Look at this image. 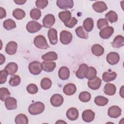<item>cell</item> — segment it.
<instances>
[{"label": "cell", "mask_w": 124, "mask_h": 124, "mask_svg": "<svg viewBox=\"0 0 124 124\" xmlns=\"http://www.w3.org/2000/svg\"><path fill=\"white\" fill-rule=\"evenodd\" d=\"M45 109L44 104L41 102H36L30 105L28 110L29 113L33 115H38L42 112Z\"/></svg>", "instance_id": "cell-1"}, {"label": "cell", "mask_w": 124, "mask_h": 124, "mask_svg": "<svg viewBox=\"0 0 124 124\" xmlns=\"http://www.w3.org/2000/svg\"><path fill=\"white\" fill-rule=\"evenodd\" d=\"M33 43L35 46L40 49H46L49 47L45 37L41 35L36 36L34 39Z\"/></svg>", "instance_id": "cell-2"}, {"label": "cell", "mask_w": 124, "mask_h": 124, "mask_svg": "<svg viewBox=\"0 0 124 124\" xmlns=\"http://www.w3.org/2000/svg\"><path fill=\"white\" fill-rule=\"evenodd\" d=\"M29 70L30 72L34 75H37L42 71L41 63L37 61H33L29 63Z\"/></svg>", "instance_id": "cell-3"}, {"label": "cell", "mask_w": 124, "mask_h": 124, "mask_svg": "<svg viewBox=\"0 0 124 124\" xmlns=\"http://www.w3.org/2000/svg\"><path fill=\"white\" fill-rule=\"evenodd\" d=\"M42 25L34 20L29 21L26 25L27 31L31 33H35L41 29Z\"/></svg>", "instance_id": "cell-4"}, {"label": "cell", "mask_w": 124, "mask_h": 124, "mask_svg": "<svg viewBox=\"0 0 124 124\" xmlns=\"http://www.w3.org/2000/svg\"><path fill=\"white\" fill-rule=\"evenodd\" d=\"M72 38V34L69 31L64 30L60 33V40L61 42L64 45H68L71 43Z\"/></svg>", "instance_id": "cell-5"}, {"label": "cell", "mask_w": 124, "mask_h": 124, "mask_svg": "<svg viewBox=\"0 0 124 124\" xmlns=\"http://www.w3.org/2000/svg\"><path fill=\"white\" fill-rule=\"evenodd\" d=\"M114 29L111 26H107L102 29L99 32L100 36L104 39H108L113 33Z\"/></svg>", "instance_id": "cell-6"}, {"label": "cell", "mask_w": 124, "mask_h": 124, "mask_svg": "<svg viewBox=\"0 0 124 124\" xmlns=\"http://www.w3.org/2000/svg\"><path fill=\"white\" fill-rule=\"evenodd\" d=\"M122 112V110L117 106H112L110 107L108 111V116L113 118H116L119 117Z\"/></svg>", "instance_id": "cell-7"}, {"label": "cell", "mask_w": 124, "mask_h": 124, "mask_svg": "<svg viewBox=\"0 0 124 124\" xmlns=\"http://www.w3.org/2000/svg\"><path fill=\"white\" fill-rule=\"evenodd\" d=\"M88 69V66L85 63H82L79 65L78 70L76 72V77L79 79H83L86 77Z\"/></svg>", "instance_id": "cell-8"}, {"label": "cell", "mask_w": 124, "mask_h": 124, "mask_svg": "<svg viewBox=\"0 0 124 124\" xmlns=\"http://www.w3.org/2000/svg\"><path fill=\"white\" fill-rule=\"evenodd\" d=\"M55 22L54 16L52 14L46 15L43 19V25L45 28H49L51 27Z\"/></svg>", "instance_id": "cell-9"}, {"label": "cell", "mask_w": 124, "mask_h": 124, "mask_svg": "<svg viewBox=\"0 0 124 124\" xmlns=\"http://www.w3.org/2000/svg\"><path fill=\"white\" fill-rule=\"evenodd\" d=\"M63 102V98L60 94H54L50 98L51 104L55 107L61 106Z\"/></svg>", "instance_id": "cell-10"}, {"label": "cell", "mask_w": 124, "mask_h": 124, "mask_svg": "<svg viewBox=\"0 0 124 124\" xmlns=\"http://www.w3.org/2000/svg\"><path fill=\"white\" fill-rule=\"evenodd\" d=\"M107 61L111 65H115L117 64L120 60V56L118 53L115 52L109 53L107 56Z\"/></svg>", "instance_id": "cell-11"}, {"label": "cell", "mask_w": 124, "mask_h": 124, "mask_svg": "<svg viewBox=\"0 0 124 124\" xmlns=\"http://www.w3.org/2000/svg\"><path fill=\"white\" fill-rule=\"evenodd\" d=\"M101 83V79L98 77H96L94 78L88 80V86L91 89L96 90L100 88Z\"/></svg>", "instance_id": "cell-12"}, {"label": "cell", "mask_w": 124, "mask_h": 124, "mask_svg": "<svg viewBox=\"0 0 124 124\" xmlns=\"http://www.w3.org/2000/svg\"><path fill=\"white\" fill-rule=\"evenodd\" d=\"M56 3L57 5L62 9H71L74 6V2L72 0H58Z\"/></svg>", "instance_id": "cell-13"}, {"label": "cell", "mask_w": 124, "mask_h": 124, "mask_svg": "<svg viewBox=\"0 0 124 124\" xmlns=\"http://www.w3.org/2000/svg\"><path fill=\"white\" fill-rule=\"evenodd\" d=\"M56 63L51 61H43L41 63V67L43 70L46 72L53 71L56 67Z\"/></svg>", "instance_id": "cell-14"}, {"label": "cell", "mask_w": 124, "mask_h": 124, "mask_svg": "<svg viewBox=\"0 0 124 124\" xmlns=\"http://www.w3.org/2000/svg\"><path fill=\"white\" fill-rule=\"evenodd\" d=\"M95 117L94 112L91 109L85 110L82 114V118L84 122L89 123L93 121Z\"/></svg>", "instance_id": "cell-15"}, {"label": "cell", "mask_w": 124, "mask_h": 124, "mask_svg": "<svg viewBox=\"0 0 124 124\" xmlns=\"http://www.w3.org/2000/svg\"><path fill=\"white\" fill-rule=\"evenodd\" d=\"M93 8L97 13H102L108 9L106 4L102 1H97L93 4Z\"/></svg>", "instance_id": "cell-16"}, {"label": "cell", "mask_w": 124, "mask_h": 124, "mask_svg": "<svg viewBox=\"0 0 124 124\" xmlns=\"http://www.w3.org/2000/svg\"><path fill=\"white\" fill-rule=\"evenodd\" d=\"M48 37L51 44L54 45L58 42L57 31L54 28H50L48 31Z\"/></svg>", "instance_id": "cell-17"}, {"label": "cell", "mask_w": 124, "mask_h": 124, "mask_svg": "<svg viewBox=\"0 0 124 124\" xmlns=\"http://www.w3.org/2000/svg\"><path fill=\"white\" fill-rule=\"evenodd\" d=\"M17 49V43L14 41H10L6 45L5 51L9 55H14L16 53Z\"/></svg>", "instance_id": "cell-18"}, {"label": "cell", "mask_w": 124, "mask_h": 124, "mask_svg": "<svg viewBox=\"0 0 124 124\" xmlns=\"http://www.w3.org/2000/svg\"><path fill=\"white\" fill-rule=\"evenodd\" d=\"M5 105L8 110L15 109L17 108L16 100L12 97H9L5 100Z\"/></svg>", "instance_id": "cell-19"}, {"label": "cell", "mask_w": 124, "mask_h": 124, "mask_svg": "<svg viewBox=\"0 0 124 124\" xmlns=\"http://www.w3.org/2000/svg\"><path fill=\"white\" fill-rule=\"evenodd\" d=\"M78 111L75 108H69L66 112V116L67 118L71 121H75L77 120L78 117Z\"/></svg>", "instance_id": "cell-20"}, {"label": "cell", "mask_w": 124, "mask_h": 124, "mask_svg": "<svg viewBox=\"0 0 124 124\" xmlns=\"http://www.w3.org/2000/svg\"><path fill=\"white\" fill-rule=\"evenodd\" d=\"M77 90L76 86L73 83H68L66 84L63 88V92L67 95H72L74 94Z\"/></svg>", "instance_id": "cell-21"}, {"label": "cell", "mask_w": 124, "mask_h": 124, "mask_svg": "<svg viewBox=\"0 0 124 124\" xmlns=\"http://www.w3.org/2000/svg\"><path fill=\"white\" fill-rule=\"evenodd\" d=\"M18 69L17 64L14 62H11L8 63L5 66L4 70L8 73V75H13L17 71Z\"/></svg>", "instance_id": "cell-22"}, {"label": "cell", "mask_w": 124, "mask_h": 124, "mask_svg": "<svg viewBox=\"0 0 124 124\" xmlns=\"http://www.w3.org/2000/svg\"><path fill=\"white\" fill-rule=\"evenodd\" d=\"M58 75L60 79L62 80H66L70 76V71L67 67L62 66L60 68Z\"/></svg>", "instance_id": "cell-23"}, {"label": "cell", "mask_w": 124, "mask_h": 124, "mask_svg": "<svg viewBox=\"0 0 124 124\" xmlns=\"http://www.w3.org/2000/svg\"><path fill=\"white\" fill-rule=\"evenodd\" d=\"M116 91L115 86L112 83H107L105 85L104 88V92L105 93L108 95H113Z\"/></svg>", "instance_id": "cell-24"}, {"label": "cell", "mask_w": 124, "mask_h": 124, "mask_svg": "<svg viewBox=\"0 0 124 124\" xmlns=\"http://www.w3.org/2000/svg\"><path fill=\"white\" fill-rule=\"evenodd\" d=\"M112 46L115 48H119L124 45V37L119 35L115 37L112 43Z\"/></svg>", "instance_id": "cell-25"}, {"label": "cell", "mask_w": 124, "mask_h": 124, "mask_svg": "<svg viewBox=\"0 0 124 124\" xmlns=\"http://www.w3.org/2000/svg\"><path fill=\"white\" fill-rule=\"evenodd\" d=\"M94 22L93 19L91 17H88L85 19L83 23V27L86 31L87 32H90L92 31L93 28Z\"/></svg>", "instance_id": "cell-26"}, {"label": "cell", "mask_w": 124, "mask_h": 124, "mask_svg": "<svg viewBox=\"0 0 124 124\" xmlns=\"http://www.w3.org/2000/svg\"><path fill=\"white\" fill-rule=\"evenodd\" d=\"M117 77V74L115 72H105L103 74L102 78L103 80L106 82H108L112 80H114Z\"/></svg>", "instance_id": "cell-27"}, {"label": "cell", "mask_w": 124, "mask_h": 124, "mask_svg": "<svg viewBox=\"0 0 124 124\" xmlns=\"http://www.w3.org/2000/svg\"><path fill=\"white\" fill-rule=\"evenodd\" d=\"M59 17L62 21L65 23L71 18V13L68 10L61 12L59 13Z\"/></svg>", "instance_id": "cell-28"}, {"label": "cell", "mask_w": 124, "mask_h": 124, "mask_svg": "<svg viewBox=\"0 0 124 124\" xmlns=\"http://www.w3.org/2000/svg\"><path fill=\"white\" fill-rule=\"evenodd\" d=\"M92 53L96 56H101L104 52V49L102 46L99 44L93 45L91 48Z\"/></svg>", "instance_id": "cell-29"}, {"label": "cell", "mask_w": 124, "mask_h": 124, "mask_svg": "<svg viewBox=\"0 0 124 124\" xmlns=\"http://www.w3.org/2000/svg\"><path fill=\"white\" fill-rule=\"evenodd\" d=\"M58 58L57 54L54 51L48 52L42 56V59L46 61H55Z\"/></svg>", "instance_id": "cell-30"}, {"label": "cell", "mask_w": 124, "mask_h": 124, "mask_svg": "<svg viewBox=\"0 0 124 124\" xmlns=\"http://www.w3.org/2000/svg\"><path fill=\"white\" fill-rule=\"evenodd\" d=\"M105 17L107 21L112 23L117 21L118 15L115 12L110 11L105 15Z\"/></svg>", "instance_id": "cell-31"}, {"label": "cell", "mask_w": 124, "mask_h": 124, "mask_svg": "<svg viewBox=\"0 0 124 124\" xmlns=\"http://www.w3.org/2000/svg\"><path fill=\"white\" fill-rule=\"evenodd\" d=\"M13 16L17 20H21L25 17L26 16L25 12L22 9L17 8L13 12Z\"/></svg>", "instance_id": "cell-32"}, {"label": "cell", "mask_w": 124, "mask_h": 124, "mask_svg": "<svg viewBox=\"0 0 124 124\" xmlns=\"http://www.w3.org/2000/svg\"><path fill=\"white\" fill-rule=\"evenodd\" d=\"M3 26L4 29L7 30H11L16 27V22L11 19H8L4 21Z\"/></svg>", "instance_id": "cell-33"}, {"label": "cell", "mask_w": 124, "mask_h": 124, "mask_svg": "<svg viewBox=\"0 0 124 124\" xmlns=\"http://www.w3.org/2000/svg\"><path fill=\"white\" fill-rule=\"evenodd\" d=\"M15 123L16 124H27L28 123V118L25 114H19L16 116Z\"/></svg>", "instance_id": "cell-34"}, {"label": "cell", "mask_w": 124, "mask_h": 124, "mask_svg": "<svg viewBox=\"0 0 124 124\" xmlns=\"http://www.w3.org/2000/svg\"><path fill=\"white\" fill-rule=\"evenodd\" d=\"M108 102V99L103 96H97L94 99V103L99 106H105Z\"/></svg>", "instance_id": "cell-35"}, {"label": "cell", "mask_w": 124, "mask_h": 124, "mask_svg": "<svg viewBox=\"0 0 124 124\" xmlns=\"http://www.w3.org/2000/svg\"><path fill=\"white\" fill-rule=\"evenodd\" d=\"M76 33L77 35L81 38L87 39L88 38V34L87 32L84 31L83 27L79 26L76 29Z\"/></svg>", "instance_id": "cell-36"}, {"label": "cell", "mask_w": 124, "mask_h": 124, "mask_svg": "<svg viewBox=\"0 0 124 124\" xmlns=\"http://www.w3.org/2000/svg\"><path fill=\"white\" fill-rule=\"evenodd\" d=\"M96 74L97 72L95 68L92 66H90L89 67H88V71L85 78L89 80L92 79L96 77Z\"/></svg>", "instance_id": "cell-37"}, {"label": "cell", "mask_w": 124, "mask_h": 124, "mask_svg": "<svg viewBox=\"0 0 124 124\" xmlns=\"http://www.w3.org/2000/svg\"><path fill=\"white\" fill-rule=\"evenodd\" d=\"M79 99L83 102H88L91 98V94L88 92L84 91L79 94Z\"/></svg>", "instance_id": "cell-38"}, {"label": "cell", "mask_w": 124, "mask_h": 124, "mask_svg": "<svg viewBox=\"0 0 124 124\" xmlns=\"http://www.w3.org/2000/svg\"><path fill=\"white\" fill-rule=\"evenodd\" d=\"M11 93L9 90L4 87L0 88V99L2 101H5L6 99L9 97Z\"/></svg>", "instance_id": "cell-39"}, {"label": "cell", "mask_w": 124, "mask_h": 124, "mask_svg": "<svg viewBox=\"0 0 124 124\" xmlns=\"http://www.w3.org/2000/svg\"><path fill=\"white\" fill-rule=\"evenodd\" d=\"M52 85V82L51 80L47 78H45L41 80V87L44 90L49 89Z\"/></svg>", "instance_id": "cell-40"}, {"label": "cell", "mask_w": 124, "mask_h": 124, "mask_svg": "<svg viewBox=\"0 0 124 124\" xmlns=\"http://www.w3.org/2000/svg\"><path fill=\"white\" fill-rule=\"evenodd\" d=\"M30 14V16L32 19L38 20L41 16V12L39 9L34 8L31 10Z\"/></svg>", "instance_id": "cell-41"}, {"label": "cell", "mask_w": 124, "mask_h": 124, "mask_svg": "<svg viewBox=\"0 0 124 124\" xmlns=\"http://www.w3.org/2000/svg\"><path fill=\"white\" fill-rule=\"evenodd\" d=\"M20 81H21V79L19 76L14 75L13 76L11 77L9 80V83L11 86L15 87V86H18L20 83Z\"/></svg>", "instance_id": "cell-42"}, {"label": "cell", "mask_w": 124, "mask_h": 124, "mask_svg": "<svg viewBox=\"0 0 124 124\" xmlns=\"http://www.w3.org/2000/svg\"><path fill=\"white\" fill-rule=\"evenodd\" d=\"M108 26V21L104 18H100L97 22V27L98 29L101 30L103 28Z\"/></svg>", "instance_id": "cell-43"}, {"label": "cell", "mask_w": 124, "mask_h": 124, "mask_svg": "<svg viewBox=\"0 0 124 124\" xmlns=\"http://www.w3.org/2000/svg\"><path fill=\"white\" fill-rule=\"evenodd\" d=\"M26 89H27V92L29 93L32 94L37 93L38 91L37 86H36V85H35V84H33V83L30 84L29 85H28V86L27 87Z\"/></svg>", "instance_id": "cell-44"}, {"label": "cell", "mask_w": 124, "mask_h": 124, "mask_svg": "<svg viewBox=\"0 0 124 124\" xmlns=\"http://www.w3.org/2000/svg\"><path fill=\"white\" fill-rule=\"evenodd\" d=\"M48 3V1L46 0H37L35 2V4L38 9H43L47 5Z\"/></svg>", "instance_id": "cell-45"}, {"label": "cell", "mask_w": 124, "mask_h": 124, "mask_svg": "<svg viewBox=\"0 0 124 124\" xmlns=\"http://www.w3.org/2000/svg\"><path fill=\"white\" fill-rule=\"evenodd\" d=\"M77 22H78V20L75 17H71L68 22L64 23V25L66 27L68 28H72L77 24Z\"/></svg>", "instance_id": "cell-46"}, {"label": "cell", "mask_w": 124, "mask_h": 124, "mask_svg": "<svg viewBox=\"0 0 124 124\" xmlns=\"http://www.w3.org/2000/svg\"><path fill=\"white\" fill-rule=\"evenodd\" d=\"M8 73L6 70H2L0 71V84H3L5 82Z\"/></svg>", "instance_id": "cell-47"}, {"label": "cell", "mask_w": 124, "mask_h": 124, "mask_svg": "<svg viewBox=\"0 0 124 124\" xmlns=\"http://www.w3.org/2000/svg\"><path fill=\"white\" fill-rule=\"evenodd\" d=\"M6 12L5 10L2 7H0V19H2L3 18L6 17Z\"/></svg>", "instance_id": "cell-48"}, {"label": "cell", "mask_w": 124, "mask_h": 124, "mask_svg": "<svg viewBox=\"0 0 124 124\" xmlns=\"http://www.w3.org/2000/svg\"><path fill=\"white\" fill-rule=\"evenodd\" d=\"M14 2L18 5H22L24 4L26 2V0H14Z\"/></svg>", "instance_id": "cell-49"}, {"label": "cell", "mask_w": 124, "mask_h": 124, "mask_svg": "<svg viewBox=\"0 0 124 124\" xmlns=\"http://www.w3.org/2000/svg\"><path fill=\"white\" fill-rule=\"evenodd\" d=\"M5 61V58L4 56H3L2 54H0V64L1 65L2 63H3Z\"/></svg>", "instance_id": "cell-50"}, {"label": "cell", "mask_w": 124, "mask_h": 124, "mask_svg": "<svg viewBox=\"0 0 124 124\" xmlns=\"http://www.w3.org/2000/svg\"><path fill=\"white\" fill-rule=\"evenodd\" d=\"M123 88H124V86H123L121 87V90H120V95L122 96V97H123V98H124V95H123V94H124Z\"/></svg>", "instance_id": "cell-51"}, {"label": "cell", "mask_w": 124, "mask_h": 124, "mask_svg": "<svg viewBox=\"0 0 124 124\" xmlns=\"http://www.w3.org/2000/svg\"><path fill=\"white\" fill-rule=\"evenodd\" d=\"M66 123V122H64V121H62L61 120H60V121H57L56 123V124H57V123Z\"/></svg>", "instance_id": "cell-52"}]
</instances>
